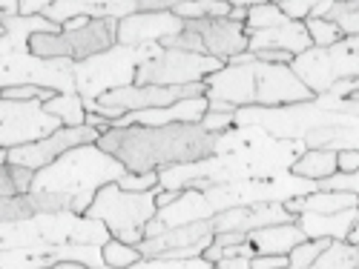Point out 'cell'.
Returning a JSON list of instances; mask_svg holds the SVG:
<instances>
[{"instance_id":"f6af8a7d","label":"cell","mask_w":359,"mask_h":269,"mask_svg":"<svg viewBox=\"0 0 359 269\" xmlns=\"http://www.w3.org/2000/svg\"><path fill=\"white\" fill-rule=\"evenodd\" d=\"M83 124H86V126H93V129H98L101 135H104L107 129H112V124L107 121V117H101V115H95V112H86V117H83Z\"/></svg>"},{"instance_id":"e575fe53","label":"cell","mask_w":359,"mask_h":269,"mask_svg":"<svg viewBox=\"0 0 359 269\" xmlns=\"http://www.w3.org/2000/svg\"><path fill=\"white\" fill-rule=\"evenodd\" d=\"M107 269V266H101ZM127 269H213L210 261L204 258H187V261H167V258H141L138 263L127 266Z\"/></svg>"},{"instance_id":"f35d334b","label":"cell","mask_w":359,"mask_h":269,"mask_svg":"<svg viewBox=\"0 0 359 269\" xmlns=\"http://www.w3.org/2000/svg\"><path fill=\"white\" fill-rule=\"evenodd\" d=\"M311 3H313V0H279L276 9H279L287 20L302 23V20L311 15Z\"/></svg>"},{"instance_id":"4dcf8cb0","label":"cell","mask_w":359,"mask_h":269,"mask_svg":"<svg viewBox=\"0 0 359 269\" xmlns=\"http://www.w3.org/2000/svg\"><path fill=\"white\" fill-rule=\"evenodd\" d=\"M35 181V172L32 169H23V166H0V198H9V195H26L32 189Z\"/></svg>"},{"instance_id":"74e56055","label":"cell","mask_w":359,"mask_h":269,"mask_svg":"<svg viewBox=\"0 0 359 269\" xmlns=\"http://www.w3.org/2000/svg\"><path fill=\"white\" fill-rule=\"evenodd\" d=\"M124 192H149L158 187V172H144V175H135V172H127L124 177L115 181Z\"/></svg>"},{"instance_id":"7dc6e473","label":"cell","mask_w":359,"mask_h":269,"mask_svg":"<svg viewBox=\"0 0 359 269\" xmlns=\"http://www.w3.org/2000/svg\"><path fill=\"white\" fill-rule=\"evenodd\" d=\"M6 15H18L15 0H0V17H6ZM0 35H4V23H0Z\"/></svg>"},{"instance_id":"603a6c76","label":"cell","mask_w":359,"mask_h":269,"mask_svg":"<svg viewBox=\"0 0 359 269\" xmlns=\"http://www.w3.org/2000/svg\"><path fill=\"white\" fill-rule=\"evenodd\" d=\"M308 238L302 229L293 224H273V226H262L248 232V244L256 249V255H287L293 247H299Z\"/></svg>"},{"instance_id":"ee69618b","label":"cell","mask_w":359,"mask_h":269,"mask_svg":"<svg viewBox=\"0 0 359 269\" xmlns=\"http://www.w3.org/2000/svg\"><path fill=\"white\" fill-rule=\"evenodd\" d=\"M213 269H250V258H222L213 263Z\"/></svg>"},{"instance_id":"60d3db41","label":"cell","mask_w":359,"mask_h":269,"mask_svg":"<svg viewBox=\"0 0 359 269\" xmlns=\"http://www.w3.org/2000/svg\"><path fill=\"white\" fill-rule=\"evenodd\" d=\"M285 266H290L287 255H253L250 258V269H285Z\"/></svg>"},{"instance_id":"2e32d148","label":"cell","mask_w":359,"mask_h":269,"mask_svg":"<svg viewBox=\"0 0 359 269\" xmlns=\"http://www.w3.org/2000/svg\"><path fill=\"white\" fill-rule=\"evenodd\" d=\"M213 241V226L207 221H193L184 226H172L161 235L144 238L135 244L141 258H167V261H187V258H201L204 249Z\"/></svg>"},{"instance_id":"8fae6325","label":"cell","mask_w":359,"mask_h":269,"mask_svg":"<svg viewBox=\"0 0 359 269\" xmlns=\"http://www.w3.org/2000/svg\"><path fill=\"white\" fill-rule=\"evenodd\" d=\"M161 49H182L193 54H207L227 64L230 57L248 52V35L245 26L230 23L224 17L219 20H184V29L175 38L164 41Z\"/></svg>"},{"instance_id":"c3c4849f","label":"cell","mask_w":359,"mask_h":269,"mask_svg":"<svg viewBox=\"0 0 359 269\" xmlns=\"http://www.w3.org/2000/svg\"><path fill=\"white\" fill-rule=\"evenodd\" d=\"M345 244H348V247H356V244H359V224H353V226L348 229V235H345Z\"/></svg>"},{"instance_id":"f546056e","label":"cell","mask_w":359,"mask_h":269,"mask_svg":"<svg viewBox=\"0 0 359 269\" xmlns=\"http://www.w3.org/2000/svg\"><path fill=\"white\" fill-rule=\"evenodd\" d=\"M287 17L276 9V3H264V0H253V6L248 9V20H245V35L250 32H264V29L282 26Z\"/></svg>"},{"instance_id":"681fc988","label":"cell","mask_w":359,"mask_h":269,"mask_svg":"<svg viewBox=\"0 0 359 269\" xmlns=\"http://www.w3.org/2000/svg\"><path fill=\"white\" fill-rule=\"evenodd\" d=\"M49 269H89V266H83V263H55V266H49Z\"/></svg>"},{"instance_id":"9c48e42d","label":"cell","mask_w":359,"mask_h":269,"mask_svg":"<svg viewBox=\"0 0 359 269\" xmlns=\"http://www.w3.org/2000/svg\"><path fill=\"white\" fill-rule=\"evenodd\" d=\"M359 38H342L327 49H305L290 61V72L302 80V86L316 98L327 95V89L339 80L359 78Z\"/></svg>"},{"instance_id":"1f68e13d","label":"cell","mask_w":359,"mask_h":269,"mask_svg":"<svg viewBox=\"0 0 359 269\" xmlns=\"http://www.w3.org/2000/svg\"><path fill=\"white\" fill-rule=\"evenodd\" d=\"M101 261L107 269H127V266L141 261V252L130 244H121V241H115V238H109V241L101 247Z\"/></svg>"},{"instance_id":"ba28073f","label":"cell","mask_w":359,"mask_h":269,"mask_svg":"<svg viewBox=\"0 0 359 269\" xmlns=\"http://www.w3.org/2000/svg\"><path fill=\"white\" fill-rule=\"evenodd\" d=\"M158 52V46H144V49H130V46H112L89 61H81L72 66L75 78V95L83 101V109L95 103L101 95L112 92V89H124L135 83V72L144 61H149Z\"/></svg>"},{"instance_id":"5b68a950","label":"cell","mask_w":359,"mask_h":269,"mask_svg":"<svg viewBox=\"0 0 359 269\" xmlns=\"http://www.w3.org/2000/svg\"><path fill=\"white\" fill-rule=\"evenodd\" d=\"M127 169L118 163L112 155L95 143L75 146L64 152L57 161L35 172V181L29 192H61L72 198V212L86 215L89 203H93L95 192L107 184H115L118 177H124Z\"/></svg>"},{"instance_id":"3957f363","label":"cell","mask_w":359,"mask_h":269,"mask_svg":"<svg viewBox=\"0 0 359 269\" xmlns=\"http://www.w3.org/2000/svg\"><path fill=\"white\" fill-rule=\"evenodd\" d=\"M204 98L224 101L236 109L245 106L276 109L290 103H305L313 95L290 72V66L259 64L250 54L248 64H224L219 72L204 78Z\"/></svg>"},{"instance_id":"7a4b0ae2","label":"cell","mask_w":359,"mask_h":269,"mask_svg":"<svg viewBox=\"0 0 359 269\" xmlns=\"http://www.w3.org/2000/svg\"><path fill=\"white\" fill-rule=\"evenodd\" d=\"M95 146L112 155L127 172L144 175L210 158L216 149V135L204 132L198 124L112 126L98 138Z\"/></svg>"},{"instance_id":"9a60e30c","label":"cell","mask_w":359,"mask_h":269,"mask_svg":"<svg viewBox=\"0 0 359 269\" xmlns=\"http://www.w3.org/2000/svg\"><path fill=\"white\" fill-rule=\"evenodd\" d=\"M101 132L93 129V126H61L57 132H52L49 138L43 140H35V143H26V146H15V149H6V163L9 166H23V169H43L49 166L52 161H57L64 152L75 146H86V143H98Z\"/></svg>"},{"instance_id":"f1b7e54d","label":"cell","mask_w":359,"mask_h":269,"mask_svg":"<svg viewBox=\"0 0 359 269\" xmlns=\"http://www.w3.org/2000/svg\"><path fill=\"white\" fill-rule=\"evenodd\" d=\"M359 266V249L348 247L345 241H331L325 252L311 263V269H356Z\"/></svg>"},{"instance_id":"6da1fadb","label":"cell","mask_w":359,"mask_h":269,"mask_svg":"<svg viewBox=\"0 0 359 269\" xmlns=\"http://www.w3.org/2000/svg\"><path fill=\"white\" fill-rule=\"evenodd\" d=\"M302 152V140H273L259 126H230L227 132L216 135V149L210 158L158 169V187L184 192L253 181V177H273L287 172Z\"/></svg>"},{"instance_id":"d4e9b609","label":"cell","mask_w":359,"mask_h":269,"mask_svg":"<svg viewBox=\"0 0 359 269\" xmlns=\"http://www.w3.org/2000/svg\"><path fill=\"white\" fill-rule=\"evenodd\" d=\"M287 172L296 177H305V181H313V184L325 181V177H331L337 172V152H331V149H305L290 163Z\"/></svg>"},{"instance_id":"83f0119b","label":"cell","mask_w":359,"mask_h":269,"mask_svg":"<svg viewBox=\"0 0 359 269\" xmlns=\"http://www.w3.org/2000/svg\"><path fill=\"white\" fill-rule=\"evenodd\" d=\"M170 12L178 20H219L227 17L230 3L224 0H198V3H170Z\"/></svg>"},{"instance_id":"ffe728a7","label":"cell","mask_w":359,"mask_h":269,"mask_svg":"<svg viewBox=\"0 0 359 269\" xmlns=\"http://www.w3.org/2000/svg\"><path fill=\"white\" fill-rule=\"evenodd\" d=\"M296 218L285 209V203H256V206H238V209H224V212L210 218L213 235L219 232H253L262 226L273 224H293Z\"/></svg>"},{"instance_id":"cb8c5ba5","label":"cell","mask_w":359,"mask_h":269,"mask_svg":"<svg viewBox=\"0 0 359 269\" xmlns=\"http://www.w3.org/2000/svg\"><path fill=\"white\" fill-rule=\"evenodd\" d=\"M356 195L351 192H308L285 201V209L296 218L302 212H316V215H331V212H342V209H356Z\"/></svg>"},{"instance_id":"52a82bcc","label":"cell","mask_w":359,"mask_h":269,"mask_svg":"<svg viewBox=\"0 0 359 269\" xmlns=\"http://www.w3.org/2000/svg\"><path fill=\"white\" fill-rule=\"evenodd\" d=\"M158 189L161 187L149 192H124L118 184H107L95 192L93 203L86 209V218L104 224L109 238H115V241L135 247L138 241H144V226L158 212Z\"/></svg>"},{"instance_id":"7402d4cb","label":"cell","mask_w":359,"mask_h":269,"mask_svg":"<svg viewBox=\"0 0 359 269\" xmlns=\"http://www.w3.org/2000/svg\"><path fill=\"white\" fill-rule=\"evenodd\" d=\"M353 224H356V209H342V212H331V215H316V212L296 215V226L302 229L308 241H316V238L345 241V235Z\"/></svg>"},{"instance_id":"8992f818","label":"cell","mask_w":359,"mask_h":269,"mask_svg":"<svg viewBox=\"0 0 359 269\" xmlns=\"http://www.w3.org/2000/svg\"><path fill=\"white\" fill-rule=\"evenodd\" d=\"M109 241V232L104 224L75 215H35L20 224H0V252L6 249H57L67 244H93L104 247Z\"/></svg>"},{"instance_id":"836d02e7","label":"cell","mask_w":359,"mask_h":269,"mask_svg":"<svg viewBox=\"0 0 359 269\" xmlns=\"http://www.w3.org/2000/svg\"><path fill=\"white\" fill-rule=\"evenodd\" d=\"M327 244H331L327 238H316V241H302L299 247H293V249L287 252V263H290L293 269H311V263L325 252Z\"/></svg>"},{"instance_id":"f907efd6","label":"cell","mask_w":359,"mask_h":269,"mask_svg":"<svg viewBox=\"0 0 359 269\" xmlns=\"http://www.w3.org/2000/svg\"><path fill=\"white\" fill-rule=\"evenodd\" d=\"M0 166H6V149H0Z\"/></svg>"},{"instance_id":"d590c367","label":"cell","mask_w":359,"mask_h":269,"mask_svg":"<svg viewBox=\"0 0 359 269\" xmlns=\"http://www.w3.org/2000/svg\"><path fill=\"white\" fill-rule=\"evenodd\" d=\"M55 95L57 92L43 89V86H6V89H0V98L4 101H38V103H46Z\"/></svg>"},{"instance_id":"ab89813d","label":"cell","mask_w":359,"mask_h":269,"mask_svg":"<svg viewBox=\"0 0 359 269\" xmlns=\"http://www.w3.org/2000/svg\"><path fill=\"white\" fill-rule=\"evenodd\" d=\"M198 126L204 132H213V135H222L233 126V115H216V112H204V117L198 121Z\"/></svg>"},{"instance_id":"484cf974","label":"cell","mask_w":359,"mask_h":269,"mask_svg":"<svg viewBox=\"0 0 359 269\" xmlns=\"http://www.w3.org/2000/svg\"><path fill=\"white\" fill-rule=\"evenodd\" d=\"M302 143H305V149H331V152L356 149V143H359V126H325V129L311 132Z\"/></svg>"},{"instance_id":"7bdbcfd3","label":"cell","mask_w":359,"mask_h":269,"mask_svg":"<svg viewBox=\"0 0 359 269\" xmlns=\"http://www.w3.org/2000/svg\"><path fill=\"white\" fill-rule=\"evenodd\" d=\"M49 6V0H23L18 3V17H41Z\"/></svg>"},{"instance_id":"bcb514c9","label":"cell","mask_w":359,"mask_h":269,"mask_svg":"<svg viewBox=\"0 0 359 269\" xmlns=\"http://www.w3.org/2000/svg\"><path fill=\"white\" fill-rule=\"evenodd\" d=\"M178 195H182V192H172V189H158V195H156V206L158 209H164V206H170Z\"/></svg>"},{"instance_id":"30bf717a","label":"cell","mask_w":359,"mask_h":269,"mask_svg":"<svg viewBox=\"0 0 359 269\" xmlns=\"http://www.w3.org/2000/svg\"><path fill=\"white\" fill-rule=\"evenodd\" d=\"M118 20H86L81 29L72 32H52V35H32L29 38V52L43 61H89L107 49L115 46Z\"/></svg>"},{"instance_id":"4316f807","label":"cell","mask_w":359,"mask_h":269,"mask_svg":"<svg viewBox=\"0 0 359 269\" xmlns=\"http://www.w3.org/2000/svg\"><path fill=\"white\" fill-rule=\"evenodd\" d=\"M43 112L57 117L61 126H83V117H86L83 101L78 95H55L52 101L43 103Z\"/></svg>"},{"instance_id":"4fadbf2b","label":"cell","mask_w":359,"mask_h":269,"mask_svg":"<svg viewBox=\"0 0 359 269\" xmlns=\"http://www.w3.org/2000/svg\"><path fill=\"white\" fill-rule=\"evenodd\" d=\"M224 64L207 54H193L182 49H161L144 61L135 72V86H187V83H204L219 72Z\"/></svg>"},{"instance_id":"d6a6232c","label":"cell","mask_w":359,"mask_h":269,"mask_svg":"<svg viewBox=\"0 0 359 269\" xmlns=\"http://www.w3.org/2000/svg\"><path fill=\"white\" fill-rule=\"evenodd\" d=\"M302 26H305V32L311 38V46H316V49H327V46H334V43L342 41V32L334 23H327V20L308 17V20H302Z\"/></svg>"},{"instance_id":"7c38bea8","label":"cell","mask_w":359,"mask_h":269,"mask_svg":"<svg viewBox=\"0 0 359 269\" xmlns=\"http://www.w3.org/2000/svg\"><path fill=\"white\" fill-rule=\"evenodd\" d=\"M72 61H43L29 49L0 54V89L6 86H43L57 95H75Z\"/></svg>"},{"instance_id":"5bb4252c","label":"cell","mask_w":359,"mask_h":269,"mask_svg":"<svg viewBox=\"0 0 359 269\" xmlns=\"http://www.w3.org/2000/svg\"><path fill=\"white\" fill-rule=\"evenodd\" d=\"M57 129H61V121L46 115L43 103L0 98V149H15L43 140Z\"/></svg>"},{"instance_id":"44dd1931","label":"cell","mask_w":359,"mask_h":269,"mask_svg":"<svg viewBox=\"0 0 359 269\" xmlns=\"http://www.w3.org/2000/svg\"><path fill=\"white\" fill-rule=\"evenodd\" d=\"M264 49H276V52H287V54H302L305 49H311V38L305 32L302 23L285 20L282 26L264 29V32H250L248 35V52H264Z\"/></svg>"},{"instance_id":"8d00e7d4","label":"cell","mask_w":359,"mask_h":269,"mask_svg":"<svg viewBox=\"0 0 359 269\" xmlns=\"http://www.w3.org/2000/svg\"><path fill=\"white\" fill-rule=\"evenodd\" d=\"M316 192H359V172H334L325 181H316Z\"/></svg>"},{"instance_id":"b9f144b4","label":"cell","mask_w":359,"mask_h":269,"mask_svg":"<svg viewBox=\"0 0 359 269\" xmlns=\"http://www.w3.org/2000/svg\"><path fill=\"white\" fill-rule=\"evenodd\" d=\"M337 172H359V149H342L337 152Z\"/></svg>"},{"instance_id":"d6986e66","label":"cell","mask_w":359,"mask_h":269,"mask_svg":"<svg viewBox=\"0 0 359 269\" xmlns=\"http://www.w3.org/2000/svg\"><path fill=\"white\" fill-rule=\"evenodd\" d=\"M138 12L135 0H49L41 17L61 29L64 23L83 17V20H124Z\"/></svg>"},{"instance_id":"e0dca14e","label":"cell","mask_w":359,"mask_h":269,"mask_svg":"<svg viewBox=\"0 0 359 269\" xmlns=\"http://www.w3.org/2000/svg\"><path fill=\"white\" fill-rule=\"evenodd\" d=\"M83 263L101 269V247L93 244H67L57 249H6L0 252V269H49L55 263Z\"/></svg>"},{"instance_id":"ac0fdd59","label":"cell","mask_w":359,"mask_h":269,"mask_svg":"<svg viewBox=\"0 0 359 269\" xmlns=\"http://www.w3.org/2000/svg\"><path fill=\"white\" fill-rule=\"evenodd\" d=\"M184 29V20H178L170 9L167 12H135L124 20H118L115 43L144 49V46H161L164 41L175 38Z\"/></svg>"},{"instance_id":"277c9868","label":"cell","mask_w":359,"mask_h":269,"mask_svg":"<svg viewBox=\"0 0 359 269\" xmlns=\"http://www.w3.org/2000/svg\"><path fill=\"white\" fill-rule=\"evenodd\" d=\"M233 126H259L273 140H305L311 132L325 126H359V98L316 95L305 103L276 109L245 106L236 109Z\"/></svg>"}]
</instances>
